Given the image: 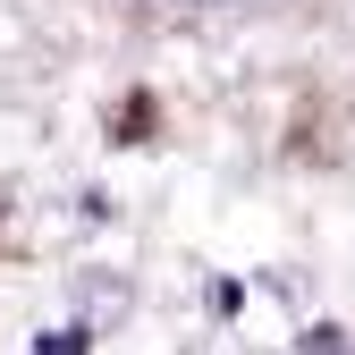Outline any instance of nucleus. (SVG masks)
<instances>
[{
  "label": "nucleus",
  "instance_id": "1",
  "mask_svg": "<svg viewBox=\"0 0 355 355\" xmlns=\"http://www.w3.org/2000/svg\"><path fill=\"white\" fill-rule=\"evenodd\" d=\"M85 313H94V322H119V313H127V288H102V279H85Z\"/></svg>",
  "mask_w": 355,
  "mask_h": 355
},
{
  "label": "nucleus",
  "instance_id": "2",
  "mask_svg": "<svg viewBox=\"0 0 355 355\" xmlns=\"http://www.w3.org/2000/svg\"><path fill=\"white\" fill-rule=\"evenodd\" d=\"M42 355H85V330H51V338H34Z\"/></svg>",
  "mask_w": 355,
  "mask_h": 355
},
{
  "label": "nucleus",
  "instance_id": "3",
  "mask_svg": "<svg viewBox=\"0 0 355 355\" xmlns=\"http://www.w3.org/2000/svg\"><path fill=\"white\" fill-rule=\"evenodd\" d=\"M304 355H347V330H313V338H304Z\"/></svg>",
  "mask_w": 355,
  "mask_h": 355
}]
</instances>
